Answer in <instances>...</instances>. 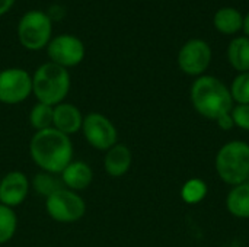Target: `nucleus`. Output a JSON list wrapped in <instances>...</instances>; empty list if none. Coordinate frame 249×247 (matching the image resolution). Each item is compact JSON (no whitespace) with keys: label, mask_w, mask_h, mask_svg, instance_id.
<instances>
[{"label":"nucleus","mask_w":249,"mask_h":247,"mask_svg":"<svg viewBox=\"0 0 249 247\" xmlns=\"http://www.w3.org/2000/svg\"><path fill=\"white\" fill-rule=\"evenodd\" d=\"M29 156L39 170L60 175L73 160V143L55 128L36 131L29 141Z\"/></svg>","instance_id":"1"},{"label":"nucleus","mask_w":249,"mask_h":247,"mask_svg":"<svg viewBox=\"0 0 249 247\" xmlns=\"http://www.w3.org/2000/svg\"><path fill=\"white\" fill-rule=\"evenodd\" d=\"M193 108L206 119L216 121L233 108V99L229 87L220 79L203 74L194 80L190 90Z\"/></svg>","instance_id":"2"},{"label":"nucleus","mask_w":249,"mask_h":247,"mask_svg":"<svg viewBox=\"0 0 249 247\" xmlns=\"http://www.w3.org/2000/svg\"><path fill=\"white\" fill-rule=\"evenodd\" d=\"M71 87V77L67 68L51 61L42 63L32 74V95L36 102L55 106L67 98Z\"/></svg>","instance_id":"3"},{"label":"nucleus","mask_w":249,"mask_h":247,"mask_svg":"<svg viewBox=\"0 0 249 247\" xmlns=\"http://www.w3.org/2000/svg\"><path fill=\"white\" fill-rule=\"evenodd\" d=\"M214 169L222 182L236 186L249 181V143L232 140L220 147L214 159Z\"/></svg>","instance_id":"4"},{"label":"nucleus","mask_w":249,"mask_h":247,"mask_svg":"<svg viewBox=\"0 0 249 247\" xmlns=\"http://www.w3.org/2000/svg\"><path fill=\"white\" fill-rule=\"evenodd\" d=\"M19 44L28 51H41L47 48L53 38V20L47 12L32 9L25 12L16 26Z\"/></svg>","instance_id":"5"},{"label":"nucleus","mask_w":249,"mask_h":247,"mask_svg":"<svg viewBox=\"0 0 249 247\" xmlns=\"http://www.w3.org/2000/svg\"><path fill=\"white\" fill-rule=\"evenodd\" d=\"M45 211L57 223L73 224L86 214V204L79 192L61 188L45 199Z\"/></svg>","instance_id":"6"},{"label":"nucleus","mask_w":249,"mask_h":247,"mask_svg":"<svg viewBox=\"0 0 249 247\" xmlns=\"http://www.w3.org/2000/svg\"><path fill=\"white\" fill-rule=\"evenodd\" d=\"M45 49L51 63L67 70L79 66L86 55L83 41L71 33H60L53 36Z\"/></svg>","instance_id":"7"},{"label":"nucleus","mask_w":249,"mask_h":247,"mask_svg":"<svg viewBox=\"0 0 249 247\" xmlns=\"http://www.w3.org/2000/svg\"><path fill=\"white\" fill-rule=\"evenodd\" d=\"M82 132L88 144L99 151H107L118 143L117 127L101 112H90L85 115Z\"/></svg>","instance_id":"8"},{"label":"nucleus","mask_w":249,"mask_h":247,"mask_svg":"<svg viewBox=\"0 0 249 247\" xmlns=\"http://www.w3.org/2000/svg\"><path fill=\"white\" fill-rule=\"evenodd\" d=\"M32 95V74L20 67L0 71V103L19 105Z\"/></svg>","instance_id":"9"},{"label":"nucleus","mask_w":249,"mask_h":247,"mask_svg":"<svg viewBox=\"0 0 249 247\" xmlns=\"http://www.w3.org/2000/svg\"><path fill=\"white\" fill-rule=\"evenodd\" d=\"M178 67L182 73L193 77L203 76L212 63V48L201 38L188 39L179 49L177 57Z\"/></svg>","instance_id":"10"},{"label":"nucleus","mask_w":249,"mask_h":247,"mask_svg":"<svg viewBox=\"0 0 249 247\" xmlns=\"http://www.w3.org/2000/svg\"><path fill=\"white\" fill-rule=\"evenodd\" d=\"M29 189L31 182L23 172H7L3 178H0V204L9 208L19 207L26 199Z\"/></svg>","instance_id":"11"},{"label":"nucleus","mask_w":249,"mask_h":247,"mask_svg":"<svg viewBox=\"0 0 249 247\" xmlns=\"http://www.w3.org/2000/svg\"><path fill=\"white\" fill-rule=\"evenodd\" d=\"M83 118L85 115L76 105L69 102H61L54 106L53 128L70 137L82 131Z\"/></svg>","instance_id":"12"},{"label":"nucleus","mask_w":249,"mask_h":247,"mask_svg":"<svg viewBox=\"0 0 249 247\" xmlns=\"http://www.w3.org/2000/svg\"><path fill=\"white\" fill-rule=\"evenodd\" d=\"M64 188L80 192L88 189L93 182V170L83 160H71L60 173Z\"/></svg>","instance_id":"13"},{"label":"nucleus","mask_w":249,"mask_h":247,"mask_svg":"<svg viewBox=\"0 0 249 247\" xmlns=\"http://www.w3.org/2000/svg\"><path fill=\"white\" fill-rule=\"evenodd\" d=\"M133 153L131 150L121 143H117L104 156V169L111 178H121L131 169Z\"/></svg>","instance_id":"14"},{"label":"nucleus","mask_w":249,"mask_h":247,"mask_svg":"<svg viewBox=\"0 0 249 247\" xmlns=\"http://www.w3.org/2000/svg\"><path fill=\"white\" fill-rule=\"evenodd\" d=\"M213 25L223 35H235L244 29V15L232 6H225L214 13Z\"/></svg>","instance_id":"15"},{"label":"nucleus","mask_w":249,"mask_h":247,"mask_svg":"<svg viewBox=\"0 0 249 247\" xmlns=\"http://www.w3.org/2000/svg\"><path fill=\"white\" fill-rule=\"evenodd\" d=\"M228 211L241 220L249 218V181L241 185L232 186L226 195Z\"/></svg>","instance_id":"16"},{"label":"nucleus","mask_w":249,"mask_h":247,"mask_svg":"<svg viewBox=\"0 0 249 247\" xmlns=\"http://www.w3.org/2000/svg\"><path fill=\"white\" fill-rule=\"evenodd\" d=\"M228 61L238 73L249 71V38L247 35L233 38L228 45Z\"/></svg>","instance_id":"17"},{"label":"nucleus","mask_w":249,"mask_h":247,"mask_svg":"<svg viewBox=\"0 0 249 247\" xmlns=\"http://www.w3.org/2000/svg\"><path fill=\"white\" fill-rule=\"evenodd\" d=\"M31 186L34 188V191H35L38 195L44 197L45 199H47L50 195H53L54 192H57L58 189L64 188L60 175L42 172V170H39V172L34 176V179H32V182H31Z\"/></svg>","instance_id":"18"},{"label":"nucleus","mask_w":249,"mask_h":247,"mask_svg":"<svg viewBox=\"0 0 249 247\" xmlns=\"http://www.w3.org/2000/svg\"><path fill=\"white\" fill-rule=\"evenodd\" d=\"M53 112L54 106L36 102L29 111V125L36 131H44L53 128Z\"/></svg>","instance_id":"19"},{"label":"nucleus","mask_w":249,"mask_h":247,"mask_svg":"<svg viewBox=\"0 0 249 247\" xmlns=\"http://www.w3.org/2000/svg\"><path fill=\"white\" fill-rule=\"evenodd\" d=\"M207 195V183L198 178H193L184 183L181 188V198L190 205L200 204Z\"/></svg>","instance_id":"20"},{"label":"nucleus","mask_w":249,"mask_h":247,"mask_svg":"<svg viewBox=\"0 0 249 247\" xmlns=\"http://www.w3.org/2000/svg\"><path fill=\"white\" fill-rule=\"evenodd\" d=\"M18 229V215L13 208L0 204V245L10 242Z\"/></svg>","instance_id":"21"},{"label":"nucleus","mask_w":249,"mask_h":247,"mask_svg":"<svg viewBox=\"0 0 249 247\" xmlns=\"http://www.w3.org/2000/svg\"><path fill=\"white\" fill-rule=\"evenodd\" d=\"M235 105H249V71L238 73L229 86Z\"/></svg>","instance_id":"22"},{"label":"nucleus","mask_w":249,"mask_h":247,"mask_svg":"<svg viewBox=\"0 0 249 247\" xmlns=\"http://www.w3.org/2000/svg\"><path fill=\"white\" fill-rule=\"evenodd\" d=\"M231 115L236 128L249 131V105H233Z\"/></svg>","instance_id":"23"},{"label":"nucleus","mask_w":249,"mask_h":247,"mask_svg":"<svg viewBox=\"0 0 249 247\" xmlns=\"http://www.w3.org/2000/svg\"><path fill=\"white\" fill-rule=\"evenodd\" d=\"M47 15L50 16V19L54 20H61L66 16V9L61 4H51L50 9L47 10Z\"/></svg>","instance_id":"24"},{"label":"nucleus","mask_w":249,"mask_h":247,"mask_svg":"<svg viewBox=\"0 0 249 247\" xmlns=\"http://www.w3.org/2000/svg\"><path fill=\"white\" fill-rule=\"evenodd\" d=\"M216 124L219 125V128H220L222 131H231V130L235 128V122H233V118H232L231 112L222 115L220 118H217V119H216Z\"/></svg>","instance_id":"25"},{"label":"nucleus","mask_w":249,"mask_h":247,"mask_svg":"<svg viewBox=\"0 0 249 247\" xmlns=\"http://www.w3.org/2000/svg\"><path fill=\"white\" fill-rule=\"evenodd\" d=\"M16 0H0V16H4L6 13H9L12 10V7L15 6Z\"/></svg>","instance_id":"26"},{"label":"nucleus","mask_w":249,"mask_h":247,"mask_svg":"<svg viewBox=\"0 0 249 247\" xmlns=\"http://www.w3.org/2000/svg\"><path fill=\"white\" fill-rule=\"evenodd\" d=\"M244 32L249 38V12L247 13V16H244Z\"/></svg>","instance_id":"27"}]
</instances>
